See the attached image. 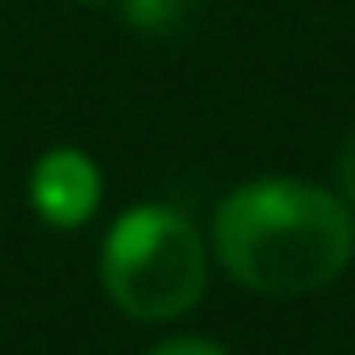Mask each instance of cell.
<instances>
[{"instance_id": "obj_4", "label": "cell", "mask_w": 355, "mask_h": 355, "mask_svg": "<svg viewBox=\"0 0 355 355\" xmlns=\"http://www.w3.org/2000/svg\"><path fill=\"white\" fill-rule=\"evenodd\" d=\"M121 6H125V21H131L136 32H146V37L183 32V26L193 21V11H199V0H121Z\"/></svg>"}, {"instance_id": "obj_5", "label": "cell", "mask_w": 355, "mask_h": 355, "mask_svg": "<svg viewBox=\"0 0 355 355\" xmlns=\"http://www.w3.org/2000/svg\"><path fill=\"white\" fill-rule=\"evenodd\" d=\"M334 183H340V199L355 209V131L345 136V146H340V157H334Z\"/></svg>"}, {"instance_id": "obj_7", "label": "cell", "mask_w": 355, "mask_h": 355, "mask_svg": "<svg viewBox=\"0 0 355 355\" xmlns=\"http://www.w3.org/2000/svg\"><path fill=\"white\" fill-rule=\"evenodd\" d=\"M78 6H110V0H78Z\"/></svg>"}, {"instance_id": "obj_1", "label": "cell", "mask_w": 355, "mask_h": 355, "mask_svg": "<svg viewBox=\"0 0 355 355\" xmlns=\"http://www.w3.org/2000/svg\"><path fill=\"white\" fill-rule=\"evenodd\" d=\"M214 256L261 298H303L340 277L355 256V209L298 178L245 183L214 214Z\"/></svg>"}, {"instance_id": "obj_2", "label": "cell", "mask_w": 355, "mask_h": 355, "mask_svg": "<svg viewBox=\"0 0 355 355\" xmlns=\"http://www.w3.org/2000/svg\"><path fill=\"white\" fill-rule=\"evenodd\" d=\"M105 298L141 324L183 319L209 288V251L189 214L167 204L125 209L100 245Z\"/></svg>"}, {"instance_id": "obj_3", "label": "cell", "mask_w": 355, "mask_h": 355, "mask_svg": "<svg viewBox=\"0 0 355 355\" xmlns=\"http://www.w3.org/2000/svg\"><path fill=\"white\" fill-rule=\"evenodd\" d=\"M26 193H32V209L42 214L53 230H78L89 214L100 209L105 178H100V167H94L89 152H78V146H53V152L37 157Z\"/></svg>"}, {"instance_id": "obj_6", "label": "cell", "mask_w": 355, "mask_h": 355, "mask_svg": "<svg viewBox=\"0 0 355 355\" xmlns=\"http://www.w3.org/2000/svg\"><path fill=\"white\" fill-rule=\"evenodd\" d=\"M146 355H225V350L209 345V340H162L157 350H146Z\"/></svg>"}]
</instances>
